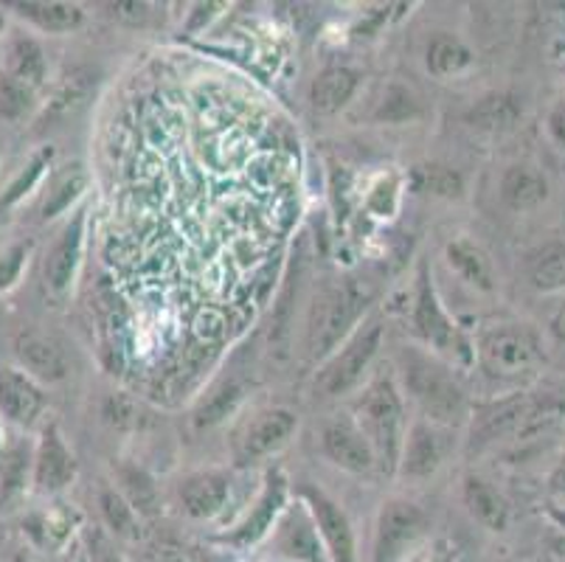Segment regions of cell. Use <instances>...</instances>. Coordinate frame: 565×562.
I'll use <instances>...</instances> for the list:
<instances>
[{"label": "cell", "mask_w": 565, "mask_h": 562, "mask_svg": "<svg viewBox=\"0 0 565 562\" xmlns=\"http://www.w3.org/2000/svg\"><path fill=\"white\" fill-rule=\"evenodd\" d=\"M354 422L366 433V439L372 442L374 453H377V464L397 470L399 453H403L405 442V405L403 394H399L397 383L388 374H380L366 385L352 411Z\"/></svg>", "instance_id": "cell-1"}, {"label": "cell", "mask_w": 565, "mask_h": 562, "mask_svg": "<svg viewBox=\"0 0 565 562\" xmlns=\"http://www.w3.org/2000/svg\"><path fill=\"white\" fill-rule=\"evenodd\" d=\"M366 309V293L352 282L343 285L327 287L321 296L316 298L310 312V324H307V349L310 358L327 360L338 349L341 340H347L354 332V324Z\"/></svg>", "instance_id": "cell-2"}, {"label": "cell", "mask_w": 565, "mask_h": 562, "mask_svg": "<svg viewBox=\"0 0 565 562\" xmlns=\"http://www.w3.org/2000/svg\"><path fill=\"white\" fill-rule=\"evenodd\" d=\"M403 380L408 394L425 411V420L436 422V425H454L459 416H465V394L448 374V369L428 354L405 349Z\"/></svg>", "instance_id": "cell-3"}, {"label": "cell", "mask_w": 565, "mask_h": 562, "mask_svg": "<svg viewBox=\"0 0 565 562\" xmlns=\"http://www.w3.org/2000/svg\"><path fill=\"white\" fill-rule=\"evenodd\" d=\"M380 343H383V324L377 318H369L361 327H354V332L343 340L341 349L332 352L327 363L318 369L316 383H312L316 396L335 400V396L349 394L369 371Z\"/></svg>", "instance_id": "cell-4"}, {"label": "cell", "mask_w": 565, "mask_h": 562, "mask_svg": "<svg viewBox=\"0 0 565 562\" xmlns=\"http://www.w3.org/2000/svg\"><path fill=\"white\" fill-rule=\"evenodd\" d=\"M479 363L492 380H523L537 371L543 352L532 329L521 324H503L487 329L479 338Z\"/></svg>", "instance_id": "cell-5"}, {"label": "cell", "mask_w": 565, "mask_h": 562, "mask_svg": "<svg viewBox=\"0 0 565 562\" xmlns=\"http://www.w3.org/2000/svg\"><path fill=\"white\" fill-rule=\"evenodd\" d=\"M305 507L310 512L312 523L321 538L323 554L330 562H361L358 560V540H354L352 520L347 518L338 501H332L330 495L321 492L316 487L301 489Z\"/></svg>", "instance_id": "cell-6"}, {"label": "cell", "mask_w": 565, "mask_h": 562, "mask_svg": "<svg viewBox=\"0 0 565 562\" xmlns=\"http://www.w3.org/2000/svg\"><path fill=\"white\" fill-rule=\"evenodd\" d=\"M414 327L423 335L428 347L436 352L467 354V343L459 335L456 324L450 321L448 312L441 309L439 296L434 290V282L428 276V265H419V282H416V307H414Z\"/></svg>", "instance_id": "cell-7"}, {"label": "cell", "mask_w": 565, "mask_h": 562, "mask_svg": "<svg viewBox=\"0 0 565 562\" xmlns=\"http://www.w3.org/2000/svg\"><path fill=\"white\" fill-rule=\"evenodd\" d=\"M425 515L416 503L392 498L385 501L377 518V534H374V562H397L399 556L414 545L423 534Z\"/></svg>", "instance_id": "cell-8"}, {"label": "cell", "mask_w": 565, "mask_h": 562, "mask_svg": "<svg viewBox=\"0 0 565 562\" xmlns=\"http://www.w3.org/2000/svg\"><path fill=\"white\" fill-rule=\"evenodd\" d=\"M321 450L341 470L363 476L377 467V453H374L372 442L366 439V433L354 422V416H335L323 425L321 431Z\"/></svg>", "instance_id": "cell-9"}, {"label": "cell", "mask_w": 565, "mask_h": 562, "mask_svg": "<svg viewBox=\"0 0 565 562\" xmlns=\"http://www.w3.org/2000/svg\"><path fill=\"white\" fill-rule=\"evenodd\" d=\"M285 501H287V484L285 478H281V473L267 476L254 509H250V512L245 515L234 529H231V532H225L223 538H220V543L236 545V549H248V545L259 543V540L274 529L276 518H279L281 509H285Z\"/></svg>", "instance_id": "cell-10"}, {"label": "cell", "mask_w": 565, "mask_h": 562, "mask_svg": "<svg viewBox=\"0 0 565 562\" xmlns=\"http://www.w3.org/2000/svg\"><path fill=\"white\" fill-rule=\"evenodd\" d=\"M445 433L441 425L430 420H416L411 422L405 431L403 453H399V467L405 478H428L445 462Z\"/></svg>", "instance_id": "cell-11"}, {"label": "cell", "mask_w": 565, "mask_h": 562, "mask_svg": "<svg viewBox=\"0 0 565 562\" xmlns=\"http://www.w3.org/2000/svg\"><path fill=\"white\" fill-rule=\"evenodd\" d=\"M82 242H85V214H76L65 231L56 236L51 245L49 256H45V287L56 296H63L71 285H74L76 267L82 262Z\"/></svg>", "instance_id": "cell-12"}, {"label": "cell", "mask_w": 565, "mask_h": 562, "mask_svg": "<svg viewBox=\"0 0 565 562\" xmlns=\"http://www.w3.org/2000/svg\"><path fill=\"white\" fill-rule=\"evenodd\" d=\"M231 492V478L223 470H200L181 481L178 498L181 509L194 520H209L225 509Z\"/></svg>", "instance_id": "cell-13"}, {"label": "cell", "mask_w": 565, "mask_h": 562, "mask_svg": "<svg viewBox=\"0 0 565 562\" xmlns=\"http://www.w3.org/2000/svg\"><path fill=\"white\" fill-rule=\"evenodd\" d=\"M299 427V416L290 409H265L250 420L243 436V456L245 458H262L267 453L279 450L292 431Z\"/></svg>", "instance_id": "cell-14"}, {"label": "cell", "mask_w": 565, "mask_h": 562, "mask_svg": "<svg viewBox=\"0 0 565 562\" xmlns=\"http://www.w3.org/2000/svg\"><path fill=\"white\" fill-rule=\"evenodd\" d=\"M532 409V402L523 400V396H510V400L487 405V409L481 411V414H476V420H472V445L484 447L503 439V436H518V431H521L523 422L529 420Z\"/></svg>", "instance_id": "cell-15"}, {"label": "cell", "mask_w": 565, "mask_h": 562, "mask_svg": "<svg viewBox=\"0 0 565 562\" xmlns=\"http://www.w3.org/2000/svg\"><path fill=\"white\" fill-rule=\"evenodd\" d=\"M14 354H18L20 365L29 371V378L45 380V383H60L68 378V360H65L63 349L45 335L32 332V329L20 332L14 338Z\"/></svg>", "instance_id": "cell-16"}, {"label": "cell", "mask_w": 565, "mask_h": 562, "mask_svg": "<svg viewBox=\"0 0 565 562\" xmlns=\"http://www.w3.org/2000/svg\"><path fill=\"white\" fill-rule=\"evenodd\" d=\"M76 478V458L60 439V431L49 427L34 456V484L43 492H60Z\"/></svg>", "instance_id": "cell-17"}, {"label": "cell", "mask_w": 565, "mask_h": 562, "mask_svg": "<svg viewBox=\"0 0 565 562\" xmlns=\"http://www.w3.org/2000/svg\"><path fill=\"white\" fill-rule=\"evenodd\" d=\"M43 411V394L29 374L0 371V414L18 425H29Z\"/></svg>", "instance_id": "cell-18"}, {"label": "cell", "mask_w": 565, "mask_h": 562, "mask_svg": "<svg viewBox=\"0 0 565 562\" xmlns=\"http://www.w3.org/2000/svg\"><path fill=\"white\" fill-rule=\"evenodd\" d=\"M276 545L292 562H321V556H327L307 507L305 512H287V518L279 523Z\"/></svg>", "instance_id": "cell-19"}, {"label": "cell", "mask_w": 565, "mask_h": 562, "mask_svg": "<svg viewBox=\"0 0 565 562\" xmlns=\"http://www.w3.org/2000/svg\"><path fill=\"white\" fill-rule=\"evenodd\" d=\"M548 198V180L537 167L515 163L501 178V200L512 211H532Z\"/></svg>", "instance_id": "cell-20"}, {"label": "cell", "mask_w": 565, "mask_h": 562, "mask_svg": "<svg viewBox=\"0 0 565 562\" xmlns=\"http://www.w3.org/2000/svg\"><path fill=\"white\" fill-rule=\"evenodd\" d=\"M461 498H465V507L472 515V520H479L484 529H490V532H503L507 529V523H510V503L484 478H467Z\"/></svg>", "instance_id": "cell-21"}, {"label": "cell", "mask_w": 565, "mask_h": 562, "mask_svg": "<svg viewBox=\"0 0 565 562\" xmlns=\"http://www.w3.org/2000/svg\"><path fill=\"white\" fill-rule=\"evenodd\" d=\"M358 91V74L352 68H327L312 79L310 105L312 110L332 116L343 110Z\"/></svg>", "instance_id": "cell-22"}, {"label": "cell", "mask_w": 565, "mask_h": 562, "mask_svg": "<svg viewBox=\"0 0 565 562\" xmlns=\"http://www.w3.org/2000/svg\"><path fill=\"white\" fill-rule=\"evenodd\" d=\"M448 262L456 273H459L461 282L472 285L476 290L490 293L495 287V276H492V262L490 256L481 251L476 242H470L467 236H459L448 245Z\"/></svg>", "instance_id": "cell-23"}, {"label": "cell", "mask_w": 565, "mask_h": 562, "mask_svg": "<svg viewBox=\"0 0 565 562\" xmlns=\"http://www.w3.org/2000/svg\"><path fill=\"white\" fill-rule=\"evenodd\" d=\"M425 65L439 79L459 76L472 65V51L456 34H436L428 45V54H425Z\"/></svg>", "instance_id": "cell-24"}, {"label": "cell", "mask_w": 565, "mask_h": 562, "mask_svg": "<svg viewBox=\"0 0 565 562\" xmlns=\"http://www.w3.org/2000/svg\"><path fill=\"white\" fill-rule=\"evenodd\" d=\"M12 7L43 31H54V34L74 31L85 18L76 3H63V0H25V3H12Z\"/></svg>", "instance_id": "cell-25"}, {"label": "cell", "mask_w": 565, "mask_h": 562, "mask_svg": "<svg viewBox=\"0 0 565 562\" xmlns=\"http://www.w3.org/2000/svg\"><path fill=\"white\" fill-rule=\"evenodd\" d=\"M9 79L20 82L29 91H38L45 79V56L43 49L32 38H18L9 49Z\"/></svg>", "instance_id": "cell-26"}, {"label": "cell", "mask_w": 565, "mask_h": 562, "mask_svg": "<svg viewBox=\"0 0 565 562\" xmlns=\"http://www.w3.org/2000/svg\"><path fill=\"white\" fill-rule=\"evenodd\" d=\"M529 282L534 290L554 293L565 287V245H543L529 262Z\"/></svg>", "instance_id": "cell-27"}, {"label": "cell", "mask_w": 565, "mask_h": 562, "mask_svg": "<svg viewBox=\"0 0 565 562\" xmlns=\"http://www.w3.org/2000/svg\"><path fill=\"white\" fill-rule=\"evenodd\" d=\"M99 507L105 515V523L110 526V532L125 540L141 538V523H138V512L130 501H127L125 492L118 489H102Z\"/></svg>", "instance_id": "cell-28"}, {"label": "cell", "mask_w": 565, "mask_h": 562, "mask_svg": "<svg viewBox=\"0 0 565 562\" xmlns=\"http://www.w3.org/2000/svg\"><path fill=\"white\" fill-rule=\"evenodd\" d=\"M521 118V105H518L512 96H487V99H481L479 105L472 107L470 113V121L476 124V127H481V130H510L512 124Z\"/></svg>", "instance_id": "cell-29"}, {"label": "cell", "mask_w": 565, "mask_h": 562, "mask_svg": "<svg viewBox=\"0 0 565 562\" xmlns=\"http://www.w3.org/2000/svg\"><path fill=\"white\" fill-rule=\"evenodd\" d=\"M94 82H90V74L85 71H74L71 76H65L63 85L56 87L54 99L49 102V110H45V118H68L85 105L87 93H90Z\"/></svg>", "instance_id": "cell-30"}, {"label": "cell", "mask_w": 565, "mask_h": 562, "mask_svg": "<svg viewBox=\"0 0 565 562\" xmlns=\"http://www.w3.org/2000/svg\"><path fill=\"white\" fill-rule=\"evenodd\" d=\"M25 462H29V453L23 447H14L3 456L0 464V495L3 498H12L14 492H20L25 484Z\"/></svg>", "instance_id": "cell-31"}, {"label": "cell", "mask_w": 565, "mask_h": 562, "mask_svg": "<svg viewBox=\"0 0 565 562\" xmlns=\"http://www.w3.org/2000/svg\"><path fill=\"white\" fill-rule=\"evenodd\" d=\"M32 96L34 91H29V87L20 85V82L3 76V79H0V116H23V113L29 110V105H32Z\"/></svg>", "instance_id": "cell-32"}, {"label": "cell", "mask_w": 565, "mask_h": 562, "mask_svg": "<svg viewBox=\"0 0 565 562\" xmlns=\"http://www.w3.org/2000/svg\"><path fill=\"white\" fill-rule=\"evenodd\" d=\"M82 189H85V178H79V174H74V178H65L63 183L56 185L54 192L49 194V203H45V209H43L45 220H49V216L63 214V211H68L71 203L79 198Z\"/></svg>", "instance_id": "cell-33"}, {"label": "cell", "mask_w": 565, "mask_h": 562, "mask_svg": "<svg viewBox=\"0 0 565 562\" xmlns=\"http://www.w3.org/2000/svg\"><path fill=\"white\" fill-rule=\"evenodd\" d=\"M49 161H51V149H49V152L38 155V158H34V161L29 163V169H25V172L20 174V178L14 180L12 185H9V194H7V198H3V200H0V205H12V203H18V200L23 198L25 192H32L34 183H38L40 174H43V169L49 167Z\"/></svg>", "instance_id": "cell-34"}, {"label": "cell", "mask_w": 565, "mask_h": 562, "mask_svg": "<svg viewBox=\"0 0 565 562\" xmlns=\"http://www.w3.org/2000/svg\"><path fill=\"white\" fill-rule=\"evenodd\" d=\"M414 113V99L408 96V91L403 87H392V91L385 93V102L380 107L377 116L385 118V121H399V118L411 116Z\"/></svg>", "instance_id": "cell-35"}, {"label": "cell", "mask_w": 565, "mask_h": 562, "mask_svg": "<svg viewBox=\"0 0 565 562\" xmlns=\"http://www.w3.org/2000/svg\"><path fill=\"white\" fill-rule=\"evenodd\" d=\"M25 256H29V245H14L7 256H0V290H9L18 282Z\"/></svg>", "instance_id": "cell-36"}, {"label": "cell", "mask_w": 565, "mask_h": 562, "mask_svg": "<svg viewBox=\"0 0 565 562\" xmlns=\"http://www.w3.org/2000/svg\"><path fill=\"white\" fill-rule=\"evenodd\" d=\"M428 189H434V192H439V194H459L461 180H459V174L450 172V169H430Z\"/></svg>", "instance_id": "cell-37"}, {"label": "cell", "mask_w": 565, "mask_h": 562, "mask_svg": "<svg viewBox=\"0 0 565 562\" xmlns=\"http://www.w3.org/2000/svg\"><path fill=\"white\" fill-rule=\"evenodd\" d=\"M548 132L565 149V105H557L552 110V116H548Z\"/></svg>", "instance_id": "cell-38"}, {"label": "cell", "mask_w": 565, "mask_h": 562, "mask_svg": "<svg viewBox=\"0 0 565 562\" xmlns=\"http://www.w3.org/2000/svg\"><path fill=\"white\" fill-rule=\"evenodd\" d=\"M548 489H552L554 495H559V498H565V453L557 462V467H554L552 478H548Z\"/></svg>", "instance_id": "cell-39"}, {"label": "cell", "mask_w": 565, "mask_h": 562, "mask_svg": "<svg viewBox=\"0 0 565 562\" xmlns=\"http://www.w3.org/2000/svg\"><path fill=\"white\" fill-rule=\"evenodd\" d=\"M548 518H552L554 523H557L559 529L565 532V501L563 503H552V507H548Z\"/></svg>", "instance_id": "cell-40"}, {"label": "cell", "mask_w": 565, "mask_h": 562, "mask_svg": "<svg viewBox=\"0 0 565 562\" xmlns=\"http://www.w3.org/2000/svg\"><path fill=\"white\" fill-rule=\"evenodd\" d=\"M554 332H557V338L565 343V309L557 316V321H554Z\"/></svg>", "instance_id": "cell-41"}, {"label": "cell", "mask_w": 565, "mask_h": 562, "mask_svg": "<svg viewBox=\"0 0 565 562\" xmlns=\"http://www.w3.org/2000/svg\"><path fill=\"white\" fill-rule=\"evenodd\" d=\"M99 562H127V560H121V556H116V554H105Z\"/></svg>", "instance_id": "cell-42"}, {"label": "cell", "mask_w": 565, "mask_h": 562, "mask_svg": "<svg viewBox=\"0 0 565 562\" xmlns=\"http://www.w3.org/2000/svg\"><path fill=\"white\" fill-rule=\"evenodd\" d=\"M163 562H189V560H186V556H178V554H169V556H167V560H163Z\"/></svg>", "instance_id": "cell-43"}, {"label": "cell", "mask_w": 565, "mask_h": 562, "mask_svg": "<svg viewBox=\"0 0 565 562\" xmlns=\"http://www.w3.org/2000/svg\"><path fill=\"white\" fill-rule=\"evenodd\" d=\"M12 562H32V560H29V556H25V554H14Z\"/></svg>", "instance_id": "cell-44"}, {"label": "cell", "mask_w": 565, "mask_h": 562, "mask_svg": "<svg viewBox=\"0 0 565 562\" xmlns=\"http://www.w3.org/2000/svg\"><path fill=\"white\" fill-rule=\"evenodd\" d=\"M3 25H7V23H3V14H0V31H3Z\"/></svg>", "instance_id": "cell-45"}, {"label": "cell", "mask_w": 565, "mask_h": 562, "mask_svg": "<svg viewBox=\"0 0 565 562\" xmlns=\"http://www.w3.org/2000/svg\"><path fill=\"white\" fill-rule=\"evenodd\" d=\"M76 562H87V560H85V556H79V560H76Z\"/></svg>", "instance_id": "cell-46"}]
</instances>
